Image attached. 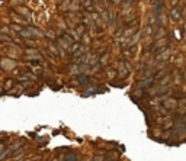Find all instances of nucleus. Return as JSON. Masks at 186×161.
Wrapping results in <instances>:
<instances>
[{
	"label": "nucleus",
	"instance_id": "nucleus-1",
	"mask_svg": "<svg viewBox=\"0 0 186 161\" xmlns=\"http://www.w3.org/2000/svg\"><path fill=\"white\" fill-rule=\"evenodd\" d=\"M93 160H95V161H103V157H102V155H99V157H95Z\"/></svg>",
	"mask_w": 186,
	"mask_h": 161
}]
</instances>
